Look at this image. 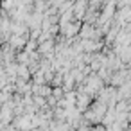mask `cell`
I'll return each mask as SVG.
<instances>
[{
  "label": "cell",
  "instance_id": "obj_1",
  "mask_svg": "<svg viewBox=\"0 0 131 131\" xmlns=\"http://www.w3.org/2000/svg\"><path fill=\"white\" fill-rule=\"evenodd\" d=\"M106 113H108V106H106V104H102V102H99V101H95V102L86 110L84 118H86L92 126H97L99 122H102V120H104Z\"/></svg>",
  "mask_w": 131,
  "mask_h": 131
},
{
  "label": "cell",
  "instance_id": "obj_2",
  "mask_svg": "<svg viewBox=\"0 0 131 131\" xmlns=\"http://www.w3.org/2000/svg\"><path fill=\"white\" fill-rule=\"evenodd\" d=\"M81 27H83V24H81L79 20H72L70 24L59 27V34H61L65 40H70V38H74V36H77V34L81 32Z\"/></svg>",
  "mask_w": 131,
  "mask_h": 131
}]
</instances>
